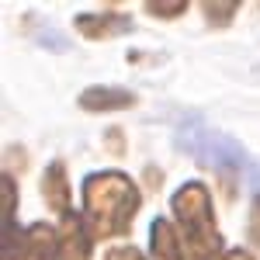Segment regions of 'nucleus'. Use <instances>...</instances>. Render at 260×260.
<instances>
[{"instance_id": "2", "label": "nucleus", "mask_w": 260, "mask_h": 260, "mask_svg": "<svg viewBox=\"0 0 260 260\" xmlns=\"http://www.w3.org/2000/svg\"><path fill=\"white\" fill-rule=\"evenodd\" d=\"M170 208H174V219H177L187 257L191 260L225 257V243H222L219 222H215V212H212V194H208L205 184H198V180L180 184L174 191V198H170Z\"/></svg>"}, {"instance_id": "5", "label": "nucleus", "mask_w": 260, "mask_h": 260, "mask_svg": "<svg viewBox=\"0 0 260 260\" xmlns=\"http://www.w3.org/2000/svg\"><path fill=\"white\" fill-rule=\"evenodd\" d=\"M42 201L59 219H70L73 215V191H70V177H66V167L62 163H49L45 167V174H42Z\"/></svg>"}, {"instance_id": "10", "label": "nucleus", "mask_w": 260, "mask_h": 260, "mask_svg": "<svg viewBox=\"0 0 260 260\" xmlns=\"http://www.w3.org/2000/svg\"><path fill=\"white\" fill-rule=\"evenodd\" d=\"M246 240H250V246H257V250H260V191H253V198H250V219H246Z\"/></svg>"}, {"instance_id": "4", "label": "nucleus", "mask_w": 260, "mask_h": 260, "mask_svg": "<svg viewBox=\"0 0 260 260\" xmlns=\"http://www.w3.org/2000/svg\"><path fill=\"white\" fill-rule=\"evenodd\" d=\"M90 240L94 233L83 225L80 215H70L56 225L52 240V260H90Z\"/></svg>"}, {"instance_id": "11", "label": "nucleus", "mask_w": 260, "mask_h": 260, "mask_svg": "<svg viewBox=\"0 0 260 260\" xmlns=\"http://www.w3.org/2000/svg\"><path fill=\"white\" fill-rule=\"evenodd\" d=\"M187 11V4H146V14L153 18H180Z\"/></svg>"}, {"instance_id": "9", "label": "nucleus", "mask_w": 260, "mask_h": 260, "mask_svg": "<svg viewBox=\"0 0 260 260\" xmlns=\"http://www.w3.org/2000/svg\"><path fill=\"white\" fill-rule=\"evenodd\" d=\"M201 14L208 18V24H229L240 14V4H201Z\"/></svg>"}, {"instance_id": "6", "label": "nucleus", "mask_w": 260, "mask_h": 260, "mask_svg": "<svg viewBox=\"0 0 260 260\" xmlns=\"http://www.w3.org/2000/svg\"><path fill=\"white\" fill-rule=\"evenodd\" d=\"M77 24V31H80L83 39H94V42H104V39H118V35H128L136 24L128 14H121V11H101V14H80V18L73 21Z\"/></svg>"}, {"instance_id": "14", "label": "nucleus", "mask_w": 260, "mask_h": 260, "mask_svg": "<svg viewBox=\"0 0 260 260\" xmlns=\"http://www.w3.org/2000/svg\"><path fill=\"white\" fill-rule=\"evenodd\" d=\"M222 260H253V257H250L246 250H225V257H222Z\"/></svg>"}, {"instance_id": "1", "label": "nucleus", "mask_w": 260, "mask_h": 260, "mask_svg": "<svg viewBox=\"0 0 260 260\" xmlns=\"http://www.w3.org/2000/svg\"><path fill=\"white\" fill-rule=\"evenodd\" d=\"M83 222L98 240H115L132 229V219L142 205L136 180L121 170H98L83 180Z\"/></svg>"}, {"instance_id": "7", "label": "nucleus", "mask_w": 260, "mask_h": 260, "mask_svg": "<svg viewBox=\"0 0 260 260\" xmlns=\"http://www.w3.org/2000/svg\"><path fill=\"white\" fill-rule=\"evenodd\" d=\"M136 104V90H128V87H104V83H94V87H87L80 94V108L83 111H125V108H132Z\"/></svg>"}, {"instance_id": "12", "label": "nucleus", "mask_w": 260, "mask_h": 260, "mask_svg": "<svg viewBox=\"0 0 260 260\" xmlns=\"http://www.w3.org/2000/svg\"><path fill=\"white\" fill-rule=\"evenodd\" d=\"M104 260H146V257H142L136 246H111V250L104 253Z\"/></svg>"}, {"instance_id": "13", "label": "nucleus", "mask_w": 260, "mask_h": 260, "mask_svg": "<svg viewBox=\"0 0 260 260\" xmlns=\"http://www.w3.org/2000/svg\"><path fill=\"white\" fill-rule=\"evenodd\" d=\"M104 146H111V153H115V156H121V153H125V142H121V128H111V132H108V139H104Z\"/></svg>"}, {"instance_id": "3", "label": "nucleus", "mask_w": 260, "mask_h": 260, "mask_svg": "<svg viewBox=\"0 0 260 260\" xmlns=\"http://www.w3.org/2000/svg\"><path fill=\"white\" fill-rule=\"evenodd\" d=\"M177 142L191 160L215 174H250V156L236 139L208 128L201 118H184L177 125Z\"/></svg>"}, {"instance_id": "8", "label": "nucleus", "mask_w": 260, "mask_h": 260, "mask_svg": "<svg viewBox=\"0 0 260 260\" xmlns=\"http://www.w3.org/2000/svg\"><path fill=\"white\" fill-rule=\"evenodd\" d=\"M184 243L177 240V229L167 219H156L149 225V260H184Z\"/></svg>"}]
</instances>
